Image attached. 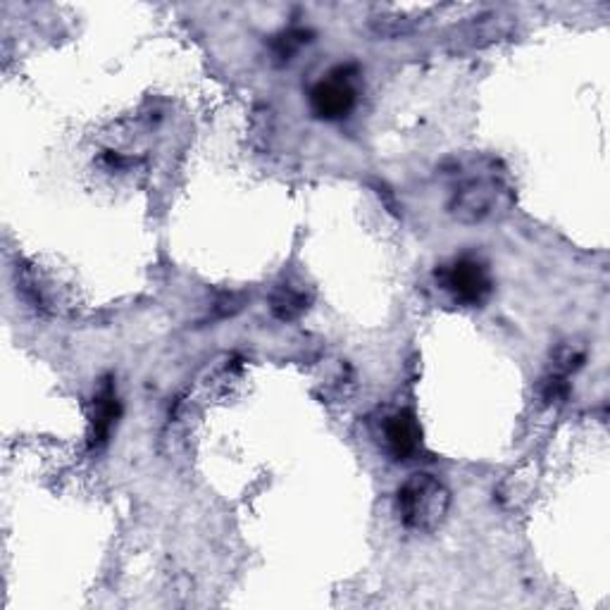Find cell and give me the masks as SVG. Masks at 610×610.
I'll use <instances>...</instances> for the list:
<instances>
[{
	"instance_id": "1",
	"label": "cell",
	"mask_w": 610,
	"mask_h": 610,
	"mask_svg": "<svg viewBox=\"0 0 610 610\" xmlns=\"http://www.w3.org/2000/svg\"><path fill=\"white\" fill-rule=\"evenodd\" d=\"M451 508V492L446 484L427 472L410 475L396 494V511L406 529L432 534L444 525Z\"/></svg>"
},
{
	"instance_id": "2",
	"label": "cell",
	"mask_w": 610,
	"mask_h": 610,
	"mask_svg": "<svg viewBox=\"0 0 610 610\" xmlns=\"http://www.w3.org/2000/svg\"><path fill=\"white\" fill-rule=\"evenodd\" d=\"M506 196L508 189L503 187V181L494 175L472 177L453 191L449 210L458 222L477 224L486 218H492L496 208L506 201Z\"/></svg>"
},
{
	"instance_id": "3",
	"label": "cell",
	"mask_w": 610,
	"mask_h": 610,
	"mask_svg": "<svg viewBox=\"0 0 610 610\" xmlns=\"http://www.w3.org/2000/svg\"><path fill=\"white\" fill-rule=\"evenodd\" d=\"M439 286L463 305H482L492 296V274L477 257H458V261L437 270Z\"/></svg>"
},
{
	"instance_id": "4",
	"label": "cell",
	"mask_w": 610,
	"mask_h": 610,
	"mask_svg": "<svg viewBox=\"0 0 610 610\" xmlns=\"http://www.w3.org/2000/svg\"><path fill=\"white\" fill-rule=\"evenodd\" d=\"M311 105L319 119L337 122L348 117L356 105V88L350 84L348 67L337 70L327 80L317 82L311 91Z\"/></svg>"
},
{
	"instance_id": "5",
	"label": "cell",
	"mask_w": 610,
	"mask_h": 610,
	"mask_svg": "<svg viewBox=\"0 0 610 610\" xmlns=\"http://www.w3.org/2000/svg\"><path fill=\"white\" fill-rule=\"evenodd\" d=\"M381 441L393 461H416L422 453V427L410 410H396L381 424Z\"/></svg>"
},
{
	"instance_id": "6",
	"label": "cell",
	"mask_w": 610,
	"mask_h": 610,
	"mask_svg": "<svg viewBox=\"0 0 610 610\" xmlns=\"http://www.w3.org/2000/svg\"><path fill=\"white\" fill-rule=\"evenodd\" d=\"M119 416H122V403L117 399L115 385L111 379H105L94 399V416H91V434H88L91 451H101L105 444H108Z\"/></svg>"
},
{
	"instance_id": "7",
	"label": "cell",
	"mask_w": 610,
	"mask_h": 610,
	"mask_svg": "<svg viewBox=\"0 0 610 610\" xmlns=\"http://www.w3.org/2000/svg\"><path fill=\"white\" fill-rule=\"evenodd\" d=\"M311 308V296L292 284H282L270 296V311L280 323H294Z\"/></svg>"
},
{
	"instance_id": "8",
	"label": "cell",
	"mask_w": 610,
	"mask_h": 610,
	"mask_svg": "<svg viewBox=\"0 0 610 610\" xmlns=\"http://www.w3.org/2000/svg\"><path fill=\"white\" fill-rule=\"evenodd\" d=\"M503 34H506V27H501L498 14H484V18H475L461 29V43L482 45Z\"/></svg>"
},
{
	"instance_id": "9",
	"label": "cell",
	"mask_w": 610,
	"mask_h": 610,
	"mask_svg": "<svg viewBox=\"0 0 610 610\" xmlns=\"http://www.w3.org/2000/svg\"><path fill=\"white\" fill-rule=\"evenodd\" d=\"M305 43H311V32H305V29H288V32L280 34L272 43V53L277 57V63H288V60H294V55L303 49Z\"/></svg>"
},
{
	"instance_id": "10",
	"label": "cell",
	"mask_w": 610,
	"mask_h": 610,
	"mask_svg": "<svg viewBox=\"0 0 610 610\" xmlns=\"http://www.w3.org/2000/svg\"><path fill=\"white\" fill-rule=\"evenodd\" d=\"M585 358H587V350L579 346V344H562L558 350H556V356H554V368L551 372L556 375H562V377H570L572 372H577L579 368H582L585 365Z\"/></svg>"
},
{
	"instance_id": "11",
	"label": "cell",
	"mask_w": 610,
	"mask_h": 610,
	"mask_svg": "<svg viewBox=\"0 0 610 610\" xmlns=\"http://www.w3.org/2000/svg\"><path fill=\"white\" fill-rule=\"evenodd\" d=\"M539 393H541V401H544L546 406L562 403V401H568V396H570V381H568V377L556 375V372H548V375L541 379Z\"/></svg>"
}]
</instances>
